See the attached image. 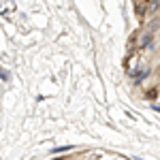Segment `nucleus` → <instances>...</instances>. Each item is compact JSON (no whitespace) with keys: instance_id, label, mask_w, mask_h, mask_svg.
Segmentation results:
<instances>
[{"instance_id":"f03ea898","label":"nucleus","mask_w":160,"mask_h":160,"mask_svg":"<svg viewBox=\"0 0 160 160\" xmlns=\"http://www.w3.org/2000/svg\"><path fill=\"white\" fill-rule=\"evenodd\" d=\"M145 9H148V13H156V11H160V2H152Z\"/></svg>"},{"instance_id":"f257e3e1","label":"nucleus","mask_w":160,"mask_h":160,"mask_svg":"<svg viewBox=\"0 0 160 160\" xmlns=\"http://www.w3.org/2000/svg\"><path fill=\"white\" fill-rule=\"evenodd\" d=\"M152 43H154V34H152V32H145L143 38H141V47H148V45H152Z\"/></svg>"}]
</instances>
